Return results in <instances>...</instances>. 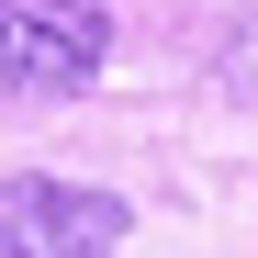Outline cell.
<instances>
[{"label":"cell","instance_id":"3957f363","mask_svg":"<svg viewBox=\"0 0 258 258\" xmlns=\"http://www.w3.org/2000/svg\"><path fill=\"white\" fill-rule=\"evenodd\" d=\"M225 90L258 112V23H236V45H225Z\"/></svg>","mask_w":258,"mask_h":258},{"label":"cell","instance_id":"6da1fadb","mask_svg":"<svg viewBox=\"0 0 258 258\" xmlns=\"http://www.w3.org/2000/svg\"><path fill=\"white\" fill-rule=\"evenodd\" d=\"M112 56V0H0V90H90Z\"/></svg>","mask_w":258,"mask_h":258},{"label":"cell","instance_id":"7a4b0ae2","mask_svg":"<svg viewBox=\"0 0 258 258\" xmlns=\"http://www.w3.org/2000/svg\"><path fill=\"white\" fill-rule=\"evenodd\" d=\"M123 202L68 180H0V258H112Z\"/></svg>","mask_w":258,"mask_h":258}]
</instances>
